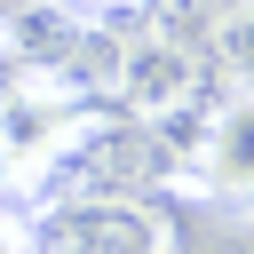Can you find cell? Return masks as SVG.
<instances>
[{"instance_id":"obj_1","label":"cell","mask_w":254,"mask_h":254,"mask_svg":"<svg viewBox=\"0 0 254 254\" xmlns=\"http://www.w3.org/2000/svg\"><path fill=\"white\" fill-rule=\"evenodd\" d=\"M87 127H95V103L87 95L16 71L0 87V183L8 190H48L71 167V151L87 143Z\"/></svg>"},{"instance_id":"obj_2","label":"cell","mask_w":254,"mask_h":254,"mask_svg":"<svg viewBox=\"0 0 254 254\" xmlns=\"http://www.w3.org/2000/svg\"><path fill=\"white\" fill-rule=\"evenodd\" d=\"M40 254H167V214L151 198H56L48 222H32Z\"/></svg>"},{"instance_id":"obj_3","label":"cell","mask_w":254,"mask_h":254,"mask_svg":"<svg viewBox=\"0 0 254 254\" xmlns=\"http://www.w3.org/2000/svg\"><path fill=\"white\" fill-rule=\"evenodd\" d=\"M111 95L135 111V127H159V119H175L183 103H198V95H206V64H198V48H190V40L135 32V40L119 48Z\"/></svg>"},{"instance_id":"obj_4","label":"cell","mask_w":254,"mask_h":254,"mask_svg":"<svg viewBox=\"0 0 254 254\" xmlns=\"http://www.w3.org/2000/svg\"><path fill=\"white\" fill-rule=\"evenodd\" d=\"M183 167H198V183L222 190V198H254V87H238L206 111Z\"/></svg>"},{"instance_id":"obj_5","label":"cell","mask_w":254,"mask_h":254,"mask_svg":"<svg viewBox=\"0 0 254 254\" xmlns=\"http://www.w3.org/2000/svg\"><path fill=\"white\" fill-rule=\"evenodd\" d=\"M198 48H206V64H222L238 87H254V0H230V8L206 24Z\"/></svg>"},{"instance_id":"obj_6","label":"cell","mask_w":254,"mask_h":254,"mask_svg":"<svg viewBox=\"0 0 254 254\" xmlns=\"http://www.w3.org/2000/svg\"><path fill=\"white\" fill-rule=\"evenodd\" d=\"M0 254H40V246H32V222L8 214V206H0Z\"/></svg>"},{"instance_id":"obj_7","label":"cell","mask_w":254,"mask_h":254,"mask_svg":"<svg viewBox=\"0 0 254 254\" xmlns=\"http://www.w3.org/2000/svg\"><path fill=\"white\" fill-rule=\"evenodd\" d=\"M56 8H71V16L103 24V16H127V8H151V0H56Z\"/></svg>"},{"instance_id":"obj_8","label":"cell","mask_w":254,"mask_h":254,"mask_svg":"<svg viewBox=\"0 0 254 254\" xmlns=\"http://www.w3.org/2000/svg\"><path fill=\"white\" fill-rule=\"evenodd\" d=\"M167 254H175V246H167Z\"/></svg>"}]
</instances>
